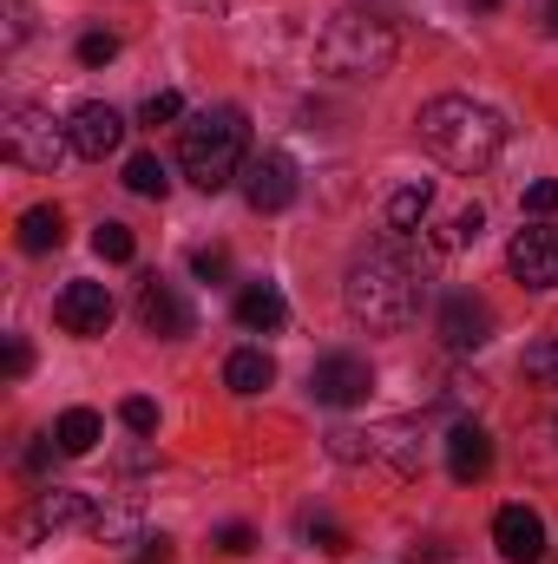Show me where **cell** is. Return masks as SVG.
<instances>
[{
  "instance_id": "6da1fadb",
  "label": "cell",
  "mask_w": 558,
  "mask_h": 564,
  "mask_svg": "<svg viewBox=\"0 0 558 564\" xmlns=\"http://www.w3.org/2000/svg\"><path fill=\"white\" fill-rule=\"evenodd\" d=\"M342 302L348 315L368 328V335H395L420 315V257L408 237H388L375 250L355 257V270L342 282Z\"/></svg>"
},
{
  "instance_id": "7a4b0ae2",
  "label": "cell",
  "mask_w": 558,
  "mask_h": 564,
  "mask_svg": "<svg viewBox=\"0 0 558 564\" xmlns=\"http://www.w3.org/2000/svg\"><path fill=\"white\" fill-rule=\"evenodd\" d=\"M415 132L447 171H466V177L486 171V164L506 151V119H500L493 106L466 99V93H440V99H427V106L415 112Z\"/></svg>"
},
{
  "instance_id": "3957f363",
  "label": "cell",
  "mask_w": 558,
  "mask_h": 564,
  "mask_svg": "<svg viewBox=\"0 0 558 564\" xmlns=\"http://www.w3.org/2000/svg\"><path fill=\"white\" fill-rule=\"evenodd\" d=\"M178 164H184V177L197 191L237 184L244 164H250V119H244V106H204L184 126V139H178Z\"/></svg>"
},
{
  "instance_id": "277c9868",
  "label": "cell",
  "mask_w": 558,
  "mask_h": 564,
  "mask_svg": "<svg viewBox=\"0 0 558 564\" xmlns=\"http://www.w3.org/2000/svg\"><path fill=\"white\" fill-rule=\"evenodd\" d=\"M395 53H401L395 20L388 13H368V7H342L322 26V40H315V59L329 73H342V79H382L395 66Z\"/></svg>"
},
{
  "instance_id": "5b68a950",
  "label": "cell",
  "mask_w": 558,
  "mask_h": 564,
  "mask_svg": "<svg viewBox=\"0 0 558 564\" xmlns=\"http://www.w3.org/2000/svg\"><path fill=\"white\" fill-rule=\"evenodd\" d=\"M0 158H7V164H26V171H40V177H53V171L73 158V132H66L53 112H40V106H7V119H0Z\"/></svg>"
},
{
  "instance_id": "8992f818",
  "label": "cell",
  "mask_w": 558,
  "mask_h": 564,
  "mask_svg": "<svg viewBox=\"0 0 558 564\" xmlns=\"http://www.w3.org/2000/svg\"><path fill=\"white\" fill-rule=\"evenodd\" d=\"M368 388H375V368L362 355H322L309 368V394L322 408H355V401H368Z\"/></svg>"
},
{
  "instance_id": "52a82bcc",
  "label": "cell",
  "mask_w": 558,
  "mask_h": 564,
  "mask_svg": "<svg viewBox=\"0 0 558 564\" xmlns=\"http://www.w3.org/2000/svg\"><path fill=\"white\" fill-rule=\"evenodd\" d=\"M335 459H388L395 473H420L415 426H375V433H335Z\"/></svg>"
},
{
  "instance_id": "ba28073f",
  "label": "cell",
  "mask_w": 558,
  "mask_h": 564,
  "mask_svg": "<svg viewBox=\"0 0 558 564\" xmlns=\"http://www.w3.org/2000/svg\"><path fill=\"white\" fill-rule=\"evenodd\" d=\"M237 184H244V204L250 210H289L296 204V158L289 151H257Z\"/></svg>"
},
{
  "instance_id": "9c48e42d",
  "label": "cell",
  "mask_w": 558,
  "mask_h": 564,
  "mask_svg": "<svg viewBox=\"0 0 558 564\" xmlns=\"http://www.w3.org/2000/svg\"><path fill=\"white\" fill-rule=\"evenodd\" d=\"M506 270L526 282V289H552L558 282V224H526L506 243Z\"/></svg>"
},
{
  "instance_id": "30bf717a",
  "label": "cell",
  "mask_w": 558,
  "mask_h": 564,
  "mask_svg": "<svg viewBox=\"0 0 558 564\" xmlns=\"http://www.w3.org/2000/svg\"><path fill=\"white\" fill-rule=\"evenodd\" d=\"M433 328H440V341H447L453 355H473V348L493 341V302H480V295L460 289V295L440 302V322H433Z\"/></svg>"
},
{
  "instance_id": "8fae6325",
  "label": "cell",
  "mask_w": 558,
  "mask_h": 564,
  "mask_svg": "<svg viewBox=\"0 0 558 564\" xmlns=\"http://www.w3.org/2000/svg\"><path fill=\"white\" fill-rule=\"evenodd\" d=\"M53 322L66 328V335H106L112 328V295H106V282H66L60 295H53Z\"/></svg>"
},
{
  "instance_id": "7c38bea8",
  "label": "cell",
  "mask_w": 558,
  "mask_h": 564,
  "mask_svg": "<svg viewBox=\"0 0 558 564\" xmlns=\"http://www.w3.org/2000/svg\"><path fill=\"white\" fill-rule=\"evenodd\" d=\"M20 532H26V539H33V532H99V512H93V499H86V492L53 486V492H40V499H33V512L20 519Z\"/></svg>"
},
{
  "instance_id": "4fadbf2b",
  "label": "cell",
  "mask_w": 558,
  "mask_h": 564,
  "mask_svg": "<svg viewBox=\"0 0 558 564\" xmlns=\"http://www.w3.org/2000/svg\"><path fill=\"white\" fill-rule=\"evenodd\" d=\"M66 132H73V151H79V158L99 164V158H112V151L126 144V119H119L106 99H86V106L66 119Z\"/></svg>"
},
{
  "instance_id": "5bb4252c",
  "label": "cell",
  "mask_w": 558,
  "mask_h": 564,
  "mask_svg": "<svg viewBox=\"0 0 558 564\" xmlns=\"http://www.w3.org/2000/svg\"><path fill=\"white\" fill-rule=\"evenodd\" d=\"M493 545H500V558H513V564H539L546 558V519L533 506H500Z\"/></svg>"
},
{
  "instance_id": "9a60e30c",
  "label": "cell",
  "mask_w": 558,
  "mask_h": 564,
  "mask_svg": "<svg viewBox=\"0 0 558 564\" xmlns=\"http://www.w3.org/2000/svg\"><path fill=\"white\" fill-rule=\"evenodd\" d=\"M139 322H144V335H158V341L191 335V308H184V295H178L171 282H158V276H144V289H139Z\"/></svg>"
},
{
  "instance_id": "2e32d148",
  "label": "cell",
  "mask_w": 558,
  "mask_h": 564,
  "mask_svg": "<svg viewBox=\"0 0 558 564\" xmlns=\"http://www.w3.org/2000/svg\"><path fill=\"white\" fill-rule=\"evenodd\" d=\"M447 473H453L460 486H473V479L493 473V440H486V426L460 421L453 433H447Z\"/></svg>"
},
{
  "instance_id": "e0dca14e",
  "label": "cell",
  "mask_w": 558,
  "mask_h": 564,
  "mask_svg": "<svg viewBox=\"0 0 558 564\" xmlns=\"http://www.w3.org/2000/svg\"><path fill=\"white\" fill-rule=\"evenodd\" d=\"M237 322H244L250 335H277L282 322H289V302H282L277 282H250V289L237 295Z\"/></svg>"
},
{
  "instance_id": "ac0fdd59",
  "label": "cell",
  "mask_w": 558,
  "mask_h": 564,
  "mask_svg": "<svg viewBox=\"0 0 558 564\" xmlns=\"http://www.w3.org/2000/svg\"><path fill=\"white\" fill-rule=\"evenodd\" d=\"M60 243H66L60 204H33V210L20 217V250H26V257H46V250H60Z\"/></svg>"
},
{
  "instance_id": "d6986e66",
  "label": "cell",
  "mask_w": 558,
  "mask_h": 564,
  "mask_svg": "<svg viewBox=\"0 0 558 564\" xmlns=\"http://www.w3.org/2000/svg\"><path fill=\"white\" fill-rule=\"evenodd\" d=\"M270 381H277V361H270L264 348H237V355L224 361V388H230V394H264Z\"/></svg>"
},
{
  "instance_id": "ffe728a7",
  "label": "cell",
  "mask_w": 558,
  "mask_h": 564,
  "mask_svg": "<svg viewBox=\"0 0 558 564\" xmlns=\"http://www.w3.org/2000/svg\"><path fill=\"white\" fill-rule=\"evenodd\" d=\"M99 433H106V426H99V414H93V408H66V414H60V426H53L60 453H73V459H79V453H93V446H99Z\"/></svg>"
},
{
  "instance_id": "44dd1931",
  "label": "cell",
  "mask_w": 558,
  "mask_h": 564,
  "mask_svg": "<svg viewBox=\"0 0 558 564\" xmlns=\"http://www.w3.org/2000/svg\"><path fill=\"white\" fill-rule=\"evenodd\" d=\"M427 210H433V184H401V191L388 197V230H395V237H408Z\"/></svg>"
},
{
  "instance_id": "7402d4cb",
  "label": "cell",
  "mask_w": 558,
  "mask_h": 564,
  "mask_svg": "<svg viewBox=\"0 0 558 564\" xmlns=\"http://www.w3.org/2000/svg\"><path fill=\"white\" fill-rule=\"evenodd\" d=\"M126 184H132L139 197H164V191H171V171H164L158 151H139V158L126 164Z\"/></svg>"
},
{
  "instance_id": "603a6c76",
  "label": "cell",
  "mask_w": 558,
  "mask_h": 564,
  "mask_svg": "<svg viewBox=\"0 0 558 564\" xmlns=\"http://www.w3.org/2000/svg\"><path fill=\"white\" fill-rule=\"evenodd\" d=\"M519 375H526V381H539V388H558V335H546V341H533V348H526Z\"/></svg>"
},
{
  "instance_id": "cb8c5ba5",
  "label": "cell",
  "mask_w": 558,
  "mask_h": 564,
  "mask_svg": "<svg viewBox=\"0 0 558 564\" xmlns=\"http://www.w3.org/2000/svg\"><path fill=\"white\" fill-rule=\"evenodd\" d=\"M93 250H99L106 263H132V257H139V243H132L126 224H99V230H93Z\"/></svg>"
},
{
  "instance_id": "d4e9b609",
  "label": "cell",
  "mask_w": 558,
  "mask_h": 564,
  "mask_svg": "<svg viewBox=\"0 0 558 564\" xmlns=\"http://www.w3.org/2000/svg\"><path fill=\"white\" fill-rule=\"evenodd\" d=\"M106 59H119V40L112 33H86L79 40V66H106Z\"/></svg>"
},
{
  "instance_id": "484cf974",
  "label": "cell",
  "mask_w": 558,
  "mask_h": 564,
  "mask_svg": "<svg viewBox=\"0 0 558 564\" xmlns=\"http://www.w3.org/2000/svg\"><path fill=\"white\" fill-rule=\"evenodd\" d=\"M178 112H184V99H178V93H151V99H144V126H171V119H178Z\"/></svg>"
},
{
  "instance_id": "4316f807",
  "label": "cell",
  "mask_w": 558,
  "mask_h": 564,
  "mask_svg": "<svg viewBox=\"0 0 558 564\" xmlns=\"http://www.w3.org/2000/svg\"><path fill=\"white\" fill-rule=\"evenodd\" d=\"M119 421L132 426V433H151V426H158V408H151L144 394H132V401H119Z\"/></svg>"
},
{
  "instance_id": "83f0119b",
  "label": "cell",
  "mask_w": 558,
  "mask_h": 564,
  "mask_svg": "<svg viewBox=\"0 0 558 564\" xmlns=\"http://www.w3.org/2000/svg\"><path fill=\"white\" fill-rule=\"evenodd\" d=\"M526 210H533V217H552V210H558V184H552V177L526 184Z\"/></svg>"
},
{
  "instance_id": "f1b7e54d",
  "label": "cell",
  "mask_w": 558,
  "mask_h": 564,
  "mask_svg": "<svg viewBox=\"0 0 558 564\" xmlns=\"http://www.w3.org/2000/svg\"><path fill=\"white\" fill-rule=\"evenodd\" d=\"M480 230H486V210H480V204H466V210L453 217V243H480Z\"/></svg>"
},
{
  "instance_id": "f546056e",
  "label": "cell",
  "mask_w": 558,
  "mask_h": 564,
  "mask_svg": "<svg viewBox=\"0 0 558 564\" xmlns=\"http://www.w3.org/2000/svg\"><path fill=\"white\" fill-rule=\"evenodd\" d=\"M191 270H197V282H224L230 257H224V250H197V257H191Z\"/></svg>"
},
{
  "instance_id": "4dcf8cb0",
  "label": "cell",
  "mask_w": 558,
  "mask_h": 564,
  "mask_svg": "<svg viewBox=\"0 0 558 564\" xmlns=\"http://www.w3.org/2000/svg\"><path fill=\"white\" fill-rule=\"evenodd\" d=\"M217 545H224L230 558H244V552H257V532H250V525H224V532H217Z\"/></svg>"
},
{
  "instance_id": "1f68e13d",
  "label": "cell",
  "mask_w": 558,
  "mask_h": 564,
  "mask_svg": "<svg viewBox=\"0 0 558 564\" xmlns=\"http://www.w3.org/2000/svg\"><path fill=\"white\" fill-rule=\"evenodd\" d=\"M309 539H315L322 552H348V532H342V525H329V519H315V525H309Z\"/></svg>"
},
{
  "instance_id": "d6a6232c",
  "label": "cell",
  "mask_w": 558,
  "mask_h": 564,
  "mask_svg": "<svg viewBox=\"0 0 558 564\" xmlns=\"http://www.w3.org/2000/svg\"><path fill=\"white\" fill-rule=\"evenodd\" d=\"M26 368H33V348L26 341H7V381H20Z\"/></svg>"
},
{
  "instance_id": "836d02e7",
  "label": "cell",
  "mask_w": 558,
  "mask_h": 564,
  "mask_svg": "<svg viewBox=\"0 0 558 564\" xmlns=\"http://www.w3.org/2000/svg\"><path fill=\"white\" fill-rule=\"evenodd\" d=\"M53 446H60V440H40V446H26V473H46V466H53Z\"/></svg>"
},
{
  "instance_id": "e575fe53",
  "label": "cell",
  "mask_w": 558,
  "mask_h": 564,
  "mask_svg": "<svg viewBox=\"0 0 558 564\" xmlns=\"http://www.w3.org/2000/svg\"><path fill=\"white\" fill-rule=\"evenodd\" d=\"M139 564H171V539H144Z\"/></svg>"
},
{
  "instance_id": "d590c367",
  "label": "cell",
  "mask_w": 558,
  "mask_h": 564,
  "mask_svg": "<svg viewBox=\"0 0 558 564\" xmlns=\"http://www.w3.org/2000/svg\"><path fill=\"white\" fill-rule=\"evenodd\" d=\"M546 26L558 33V0H546Z\"/></svg>"
},
{
  "instance_id": "8d00e7d4",
  "label": "cell",
  "mask_w": 558,
  "mask_h": 564,
  "mask_svg": "<svg viewBox=\"0 0 558 564\" xmlns=\"http://www.w3.org/2000/svg\"><path fill=\"white\" fill-rule=\"evenodd\" d=\"M466 7H473V13H493V7H500V0H466Z\"/></svg>"
}]
</instances>
